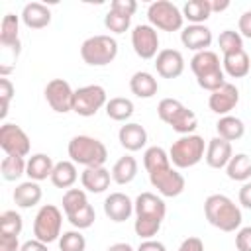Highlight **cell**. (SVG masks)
Instances as JSON below:
<instances>
[{"mask_svg": "<svg viewBox=\"0 0 251 251\" xmlns=\"http://www.w3.org/2000/svg\"><path fill=\"white\" fill-rule=\"evenodd\" d=\"M237 198H239V204H241L243 208L251 210V180L243 182V186L239 188V194H237Z\"/></svg>", "mask_w": 251, "mask_h": 251, "instance_id": "cell-48", "label": "cell"}, {"mask_svg": "<svg viewBox=\"0 0 251 251\" xmlns=\"http://www.w3.org/2000/svg\"><path fill=\"white\" fill-rule=\"evenodd\" d=\"M237 102H239V90L231 82L222 84L218 90L210 92V96H208V108L214 114H218L220 118L229 116V112L237 106Z\"/></svg>", "mask_w": 251, "mask_h": 251, "instance_id": "cell-14", "label": "cell"}, {"mask_svg": "<svg viewBox=\"0 0 251 251\" xmlns=\"http://www.w3.org/2000/svg\"><path fill=\"white\" fill-rule=\"evenodd\" d=\"M135 251H167V247L157 239H143Z\"/></svg>", "mask_w": 251, "mask_h": 251, "instance_id": "cell-49", "label": "cell"}, {"mask_svg": "<svg viewBox=\"0 0 251 251\" xmlns=\"http://www.w3.org/2000/svg\"><path fill=\"white\" fill-rule=\"evenodd\" d=\"M53 169H55V163H53V159H51L49 155H45V153H35V155H31V157L27 159L25 175L29 176V180L39 182V180H45L47 176H51Z\"/></svg>", "mask_w": 251, "mask_h": 251, "instance_id": "cell-27", "label": "cell"}, {"mask_svg": "<svg viewBox=\"0 0 251 251\" xmlns=\"http://www.w3.org/2000/svg\"><path fill=\"white\" fill-rule=\"evenodd\" d=\"M147 20H149V25L161 31H178L182 29V24H184L182 10L169 0L151 2L147 8Z\"/></svg>", "mask_w": 251, "mask_h": 251, "instance_id": "cell-8", "label": "cell"}, {"mask_svg": "<svg viewBox=\"0 0 251 251\" xmlns=\"http://www.w3.org/2000/svg\"><path fill=\"white\" fill-rule=\"evenodd\" d=\"M106 104H108V94L100 84H86L75 90L73 112L82 118L94 116L100 108H106Z\"/></svg>", "mask_w": 251, "mask_h": 251, "instance_id": "cell-9", "label": "cell"}, {"mask_svg": "<svg viewBox=\"0 0 251 251\" xmlns=\"http://www.w3.org/2000/svg\"><path fill=\"white\" fill-rule=\"evenodd\" d=\"M106 251H135L129 243H126V241H120V243H114V245H110Z\"/></svg>", "mask_w": 251, "mask_h": 251, "instance_id": "cell-52", "label": "cell"}, {"mask_svg": "<svg viewBox=\"0 0 251 251\" xmlns=\"http://www.w3.org/2000/svg\"><path fill=\"white\" fill-rule=\"evenodd\" d=\"M14 202L16 206L20 208H31V206H37L43 192H41V186L39 182L35 180H25V182H20L16 188H14Z\"/></svg>", "mask_w": 251, "mask_h": 251, "instance_id": "cell-26", "label": "cell"}, {"mask_svg": "<svg viewBox=\"0 0 251 251\" xmlns=\"http://www.w3.org/2000/svg\"><path fill=\"white\" fill-rule=\"evenodd\" d=\"M131 47L139 59H155L159 53V33L149 24H139L131 31Z\"/></svg>", "mask_w": 251, "mask_h": 251, "instance_id": "cell-12", "label": "cell"}, {"mask_svg": "<svg viewBox=\"0 0 251 251\" xmlns=\"http://www.w3.org/2000/svg\"><path fill=\"white\" fill-rule=\"evenodd\" d=\"M20 20L22 18L16 16V14H6L2 18V24H0V45H2L4 51H12L14 59H18L20 47H22L20 35H18V31H20Z\"/></svg>", "mask_w": 251, "mask_h": 251, "instance_id": "cell-18", "label": "cell"}, {"mask_svg": "<svg viewBox=\"0 0 251 251\" xmlns=\"http://www.w3.org/2000/svg\"><path fill=\"white\" fill-rule=\"evenodd\" d=\"M133 214L135 218H153L163 222L167 214L163 196H157L155 192H141L133 202Z\"/></svg>", "mask_w": 251, "mask_h": 251, "instance_id": "cell-17", "label": "cell"}, {"mask_svg": "<svg viewBox=\"0 0 251 251\" xmlns=\"http://www.w3.org/2000/svg\"><path fill=\"white\" fill-rule=\"evenodd\" d=\"M112 180L116 182V184H129L133 178H135V175H137V161H135V157H131V155H124V157H120L116 163H114V167H112Z\"/></svg>", "mask_w": 251, "mask_h": 251, "instance_id": "cell-29", "label": "cell"}, {"mask_svg": "<svg viewBox=\"0 0 251 251\" xmlns=\"http://www.w3.org/2000/svg\"><path fill=\"white\" fill-rule=\"evenodd\" d=\"M22 22L29 29H43L51 24V10L41 2H29L20 14Z\"/></svg>", "mask_w": 251, "mask_h": 251, "instance_id": "cell-23", "label": "cell"}, {"mask_svg": "<svg viewBox=\"0 0 251 251\" xmlns=\"http://www.w3.org/2000/svg\"><path fill=\"white\" fill-rule=\"evenodd\" d=\"M110 10L120 12V14H124V16H133L135 10H137V2H135V0H112Z\"/></svg>", "mask_w": 251, "mask_h": 251, "instance_id": "cell-44", "label": "cell"}, {"mask_svg": "<svg viewBox=\"0 0 251 251\" xmlns=\"http://www.w3.org/2000/svg\"><path fill=\"white\" fill-rule=\"evenodd\" d=\"M80 57L90 67H106L118 57V41L112 35H92L82 41Z\"/></svg>", "mask_w": 251, "mask_h": 251, "instance_id": "cell-6", "label": "cell"}, {"mask_svg": "<svg viewBox=\"0 0 251 251\" xmlns=\"http://www.w3.org/2000/svg\"><path fill=\"white\" fill-rule=\"evenodd\" d=\"M212 29L204 24H188L180 29V43L194 53L206 51L212 45Z\"/></svg>", "mask_w": 251, "mask_h": 251, "instance_id": "cell-16", "label": "cell"}, {"mask_svg": "<svg viewBox=\"0 0 251 251\" xmlns=\"http://www.w3.org/2000/svg\"><path fill=\"white\" fill-rule=\"evenodd\" d=\"M20 247L16 235H0V251H20Z\"/></svg>", "mask_w": 251, "mask_h": 251, "instance_id": "cell-47", "label": "cell"}, {"mask_svg": "<svg viewBox=\"0 0 251 251\" xmlns=\"http://www.w3.org/2000/svg\"><path fill=\"white\" fill-rule=\"evenodd\" d=\"M25 167H27V161L24 157H18V155H6L0 163V173H2V178L12 182V180H18L22 175H25Z\"/></svg>", "mask_w": 251, "mask_h": 251, "instance_id": "cell-34", "label": "cell"}, {"mask_svg": "<svg viewBox=\"0 0 251 251\" xmlns=\"http://www.w3.org/2000/svg\"><path fill=\"white\" fill-rule=\"evenodd\" d=\"M204 216L210 226L220 231H235L241 227V208L226 194H210L204 200Z\"/></svg>", "mask_w": 251, "mask_h": 251, "instance_id": "cell-1", "label": "cell"}, {"mask_svg": "<svg viewBox=\"0 0 251 251\" xmlns=\"http://www.w3.org/2000/svg\"><path fill=\"white\" fill-rule=\"evenodd\" d=\"M226 175L231 180L247 182L251 178V157L245 153H235L226 167Z\"/></svg>", "mask_w": 251, "mask_h": 251, "instance_id": "cell-31", "label": "cell"}, {"mask_svg": "<svg viewBox=\"0 0 251 251\" xmlns=\"http://www.w3.org/2000/svg\"><path fill=\"white\" fill-rule=\"evenodd\" d=\"M206 155V141L204 137L190 133L180 135L176 141H173L169 149V159L175 169H190L198 165Z\"/></svg>", "mask_w": 251, "mask_h": 251, "instance_id": "cell-5", "label": "cell"}, {"mask_svg": "<svg viewBox=\"0 0 251 251\" xmlns=\"http://www.w3.org/2000/svg\"><path fill=\"white\" fill-rule=\"evenodd\" d=\"M0 149L6 155H18V157H27L31 149L29 135L16 124H2L0 127Z\"/></svg>", "mask_w": 251, "mask_h": 251, "instance_id": "cell-11", "label": "cell"}, {"mask_svg": "<svg viewBox=\"0 0 251 251\" xmlns=\"http://www.w3.org/2000/svg\"><path fill=\"white\" fill-rule=\"evenodd\" d=\"M210 8H212V14L214 12H224L229 8V0H210Z\"/></svg>", "mask_w": 251, "mask_h": 251, "instance_id": "cell-51", "label": "cell"}, {"mask_svg": "<svg viewBox=\"0 0 251 251\" xmlns=\"http://www.w3.org/2000/svg\"><path fill=\"white\" fill-rule=\"evenodd\" d=\"M176 251H204V243L200 237H186Z\"/></svg>", "mask_w": 251, "mask_h": 251, "instance_id": "cell-46", "label": "cell"}, {"mask_svg": "<svg viewBox=\"0 0 251 251\" xmlns=\"http://www.w3.org/2000/svg\"><path fill=\"white\" fill-rule=\"evenodd\" d=\"M135 112V106L129 98H124V96H116V98H110L108 104H106V116L114 122H126L133 116Z\"/></svg>", "mask_w": 251, "mask_h": 251, "instance_id": "cell-32", "label": "cell"}, {"mask_svg": "<svg viewBox=\"0 0 251 251\" xmlns=\"http://www.w3.org/2000/svg\"><path fill=\"white\" fill-rule=\"evenodd\" d=\"M182 16L190 24H204L212 16L210 0H188L182 6Z\"/></svg>", "mask_w": 251, "mask_h": 251, "instance_id": "cell-33", "label": "cell"}, {"mask_svg": "<svg viewBox=\"0 0 251 251\" xmlns=\"http://www.w3.org/2000/svg\"><path fill=\"white\" fill-rule=\"evenodd\" d=\"M63 226V214L55 204H43L33 218V235L43 243L59 241Z\"/></svg>", "mask_w": 251, "mask_h": 251, "instance_id": "cell-7", "label": "cell"}, {"mask_svg": "<svg viewBox=\"0 0 251 251\" xmlns=\"http://www.w3.org/2000/svg\"><path fill=\"white\" fill-rule=\"evenodd\" d=\"M233 157V149H231V143L222 139V137H212L206 145V155H204V161L210 169H226L229 159Z\"/></svg>", "mask_w": 251, "mask_h": 251, "instance_id": "cell-20", "label": "cell"}, {"mask_svg": "<svg viewBox=\"0 0 251 251\" xmlns=\"http://www.w3.org/2000/svg\"><path fill=\"white\" fill-rule=\"evenodd\" d=\"M218 47L224 55H229V53H237L243 49V37L239 35V31L235 29H224L218 37Z\"/></svg>", "mask_w": 251, "mask_h": 251, "instance_id": "cell-38", "label": "cell"}, {"mask_svg": "<svg viewBox=\"0 0 251 251\" xmlns=\"http://www.w3.org/2000/svg\"><path fill=\"white\" fill-rule=\"evenodd\" d=\"M24 220L16 210H6L0 214V235H20Z\"/></svg>", "mask_w": 251, "mask_h": 251, "instance_id": "cell-37", "label": "cell"}, {"mask_svg": "<svg viewBox=\"0 0 251 251\" xmlns=\"http://www.w3.org/2000/svg\"><path fill=\"white\" fill-rule=\"evenodd\" d=\"M149 182H151V186L157 188V192H159L161 196H165V198H175V196L182 194V192H184V186H186L184 176H182V175L178 173V169H175L173 165L149 173Z\"/></svg>", "mask_w": 251, "mask_h": 251, "instance_id": "cell-10", "label": "cell"}, {"mask_svg": "<svg viewBox=\"0 0 251 251\" xmlns=\"http://www.w3.org/2000/svg\"><path fill=\"white\" fill-rule=\"evenodd\" d=\"M157 116L180 135H190L198 127L196 114L176 98H163L157 104Z\"/></svg>", "mask_w": 251, "mask_h": 251, "instance_id": "cell-4", "label": "cell"}, {"mask_svg": "<svg viewBox=\"0 0 251 251\" xmlns=\"http://www.w3.org/2000/svg\"><path fill=\"white\" fill-rule=\"evenodd\" d=\"M216 131H218V137H222V139L231 143V141H237V139L243 137L245 124L235 116H222L216 122Z\"/></svg>", "mask_w": 251, "mask_h": 251, "instance_id": "cell-30", "label": "cell"}, {"mask_svg": "<svg viewBox=\"0 0 251 251\" xmlns=\"http://www.w3.org/2000/svg\"><path fill=\"white\" fill-rule=\"evenodd\" d=\"M104 25L108 31L112 33H126L131 25V16H124L120 12H114V10H108L106 16H104Z\"/></svg>", "mask_w": 251, "mask_h": 251, "instance_id": "cell-40", "label": "cell"}, {"mask_svg": "<svg viewBox=\"0 0 251 251\" xmlns=\"http://www.w3.org/2000/svg\"><path fill=\"white\" fill-rule=\"evenodd\" d=\"M129 90L137 98H153L157 94V90H159V82H157V78L151 73L137 71L129 78Z\"/></svg>", "mask_w": 251, "mask_h": 251, "instance_id": "cell-25", "label": "cell"}, {"mask_svg": "<svg viewBox=\"0 0 251 251\" xmlns=\"http://www.w3.org/2000/svg\"><path fill=\"white\" fill-rule=\"evenodd\" d=\"M59 249L61 251H84L86 249V239L80 233V229L63 231L61 237H59Z\"/></svg>", "mask_w": 251, "mask_h": 251, "instance_id": "cell-39", "label": "cell"}, {"mask_svg": "<svg viewBox=\"0 0 251 251\" xmlns=\"http://www.w3.org/2000/svg\"><path fill=\"white\" fill-rule=\"evenodd\" d=\"M86 204H88V198H86V190H82V188H69L63 194V212H65V216H71V214L82 210Z\"/></svg>", "mask_w": 251, "mask_h": 251, "instance_id": "cell-36", "label": "cell"}, {"mask_svg": "<svg viewBox=\"0 0 251 251\" xmlns=\"http://www.w3.org/2000/svg\"><path fill=\"white\" fill-rule=\"evenodd\" d=\"M51 182H53V186H57V188H71L75 182H76V178H78V173H76V165L69 159V161H59V163H55V169H53V173H51Z\"/></svg>", "mask_w": 251, "mask_h": 251, "instance_id": "cell-28", "label": "cell"}, {"mask_svg": "<svg viewBox=\"0 0 251 251\" xmlns=\"http://www.w3.org/2000/svg\"><path fill=\"white\" fill-rule=\"evenodd\" d=\"M222 69L227 76L231 78H243L249 75L251 71V63H249V55L245 53V49L237 51V53H229L224 55L222 59Z\"/></svg>", "mask_w": 251, "mask_h": 251, "instance_id": "cell-24", "label": "cell"}, {"mask_svg": "<svg viewBox=\"0 0 251 251\" xmlns=\"http://www.w3.org/2000/svg\"><path fill=\"white\" fill-rule=\"evenodd\" d=\"M67 220H69L71 226L76 227V229H88V227L94 224V220H96V212H94L92 204H86L82 210H78V212L67 216Z\"/></svg>", "mask_w": 251, "mask_h": 251, "instance_id": "cell-41", "label": "cell"}, {"mask_svg": "<svg viewBox=\"0 0 251 251\" xmlns=\"http://www.w3.org/2000/svg\"><path fill=\"white\" fill-rule=\"evenodd\" d=\"M12 96H14V84H12L10 78L2 76V78H0V98H2V112H0V118H2V120H4L6 114H8Z\"/></svg>", "mask_w": 251, "mask_h": 251, "instance_id": "cell-42", "label": "cell"}, {"mask_svg": "<svg viewBox=\"0 0 251 251\" xmlns=\"http://www.w3.org/2000/svg\"><path fill=\"white\" fill-rule=\"evenodd\" d=\"M45 100L47 104L51 106L53 112L57 114H67V112H73V96H75V90L71 88V84L65 80V78H53L47 82L45 90Z\"/></svg>", "mask_w": 251, "mask_h": 251, "instance_id": "cell-13", "label": "cell"}, {"mask_svg": "<svg viewBox=\"0 0 251 251\" xmlns=\"http://www.w3.org/2000/svg\"><path fill=\"white\" fill-rule=\"evenodd\" d=\"M67 153L75 165H82L84 169L86 167H104V163L108 159L106 145L92 135H75L67 145Z\"/></svg>", "mask_w": 251, "mask_h": 251, "instance_id": "cell-3", "label": "cell"}, {"mask_svg": "<svg viewBox=\"0 0 251 251\" xmlns=\"http://www.w3.org/2000/svg\"><path fill=\"white\" fill-rule=\"evenodd\" d=\"M118 141H120V145H122L126 151L133 153V151H139V149L145 147V143H147V131H145V127H143L141 124H137V122H127L126 126L120 127V131H118Z\"/></svg>", "mask_w": 251, "mask_h": 251, "instance_id": "cell-21", "label": "cell"}, {"mask_svg": "<svg viewBox=\"0 0 251 251\" xmlns=\"http://www.w3.org/2000/svg\"><path fill=\"white\" fill-rule=\"evenodd\" d=\"M190 71L194 73L198 86L208 92H214L222 84H226V73L222 69L220 57L210 49L194 53V57L190 59Z\"/></svg>", "mask_w": 251, "mask_h": 251, "instance_id": "cell-2", "label": "cell"}, {"mask_svg": "<svg viewBox=\"0 0 251 251\" xmlns=\"http://www.w3.org/2000/svg\"><path fill=\"white\" fill-rule=\"evenodd\" d=\"M20 251H49V249H47V243H43L39 239H29V241L22 243Z\"/></svg>", "mask_w": 251, "mask_h": 251, "instance_id": "cell-50", "label": "cell"}, {"mask_svg": "<svg viewBox=\"0 0 251 251\" xmlns=\"http://www.w3.org/2000/svg\"><path fill=\"white\" fill-rule=\"evenodd\" d=\"M104 214L116 222V224H122L126 220H129V216L133 214V202L127 194L124 192H112L106 196L104 200Z\"/></svg>", "mask_w": 251, "mask_h": 251, "instance_id": "cell-19", "label": "cell"}, {"mask_svg": "<svg viewBox=\"0 0 251 251\" xmlns=\"http://www.w3.org/2000/svg\"><path fill=\"white\" fill-rule=\"evenodd\" d=\"M171 165V159H169V151H165L163 147L159 145H153V147H147L145 153H143V167L147 173H153V171H159V169H165Z\"/></svg>", "mask_w": 251, "mask_h": 251, "instance_id": "cell-35", "label": "cell"}, {"mask_svg": "<svg viewBox=\"0 0 251 251\" xmlns=\"http://www.w3.org/2000/svg\"><path fill=\"white\" fill-rule=\"evenodd\" d=\"M235 249L237 251H251V226L239 227L235 233Z\"/></svg>", "mask_w": 251, "mask_h": 251, "instance_id": "cell-43", "label": "cell"}, {"mask_svg": "<svg viewBox=\"0 0 251 251\" xmlns=\"http://www.w3.org/2000/svg\"><path fill=\"white\" fill-rule=\"evenodd\" d=\"M80 182L86 192L100 194L104 192L112 182V173L106 167H86L80 173Z\"/></svg>", "mask_w": 251, "mask_h": 251, "instance_id": "cell-22", "label": "cell"}, {"mask_svg": "<svg viewBox=\"0 0 251 251\" xmlns=\"http://www.w3.org/2000/svg\"><path fill=\"white\" fill-rule=\"evenodd\" d=\"M237 29H239V35L241 37H247L251 39V10L243 12L237 20Z\"/></svg>", "mask_w": 251, "mask_h": 251, "instance_id": "cell-45", "label": "cell"}, {"mask_svg": "<svg viewBox=\"0 0 251 251\" xmlns=\"http://www.w3.org/2000/svg\"><path fill=\"white\" fill-rule=\"evenodd\" d=\"M157 75L163 78H178L184 71V57L178 49H161L155 57Z\"/></svg>", "mask_w": 251, "mask_h": 251, "instance_id": "cell-15", "label": "cell"}]
</instances>
